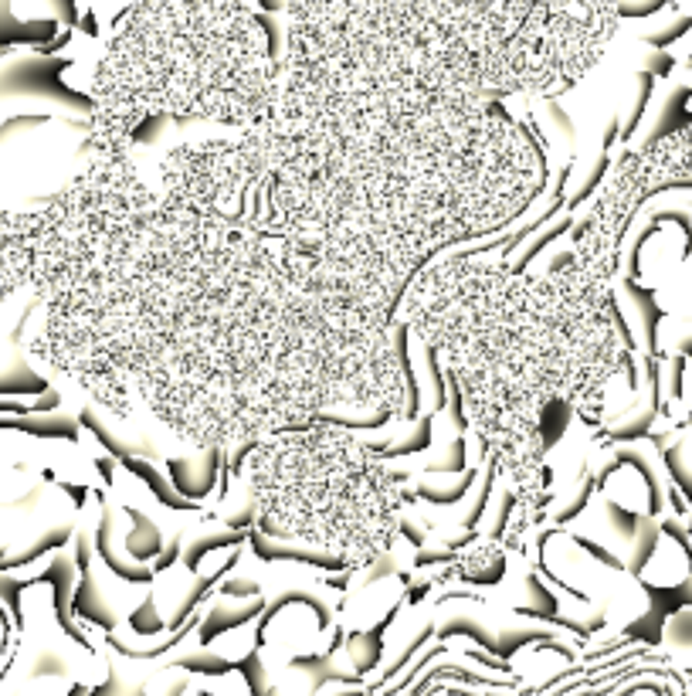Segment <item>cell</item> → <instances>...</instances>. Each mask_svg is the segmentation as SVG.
<instances>
[{"instance_id":"6da1fadb","label":"cell","mask_w":692,"mask_h":696,"mask_svg":"<svg viewBox=\"0 0 692 696\" xmlns=\"http://www.w3.org/2000/svg\"><path fill=\"white\" fill-rule=\"evenodd\" d=\"M17 289L41 306V360L190 449L404 411L397 323L286 241L167 194L136 150L85 153L38 211L0 207V299Z\"/></svg>"},{"instance_id":"7a4b0ae2","label":"cell","mask_w":692,"mask_h":696,"mask_svg":"<svg viewBox=\"0 0 692 696\" xmlns=\"http://www.w3.org/2000/svg\"><path fill=\"white\" fill-rule=\"evenodd\" d=\"M156 184L286 241L397 323L431 262L529 211L546 153L506 102L441 71L380 0H288L265 119L173 147Z\"/></svg>"},{"instance_id":"3957f363","label":"cell","mask_w":692,"mask_h":696,"mask_svg":"<svg viewBox=\"0 0 692 696\" xmlns=\"http://www.w3.org/2000/svg\"><path fill=\"white\" fill-rule=\"evenodd\" d=\"M614 272L577 255L513 269L492 255H445L407 286L397 323L441 360L482 452L537 503L554 424H597L625 367Z\"/></svg>"},{"instance_id":"277c9868","label":"cell","mask_w":692,"mask_h":696,"mask_svg":"<svg viewBox=\"0 0 692 696\" xmlns=\"http://www.w3.org/2000/svg\"><path fill=\"white\" fill-rule=\"evenodd\" d=\"M279 51L252 0H139L92 75L85 153H129L153 119L248 130L275 96Z\"/></svg>"},{"instance_id":"5b68a950","label":"cell","mask_w":692,"mask_h":696,"mask_svg":"<svg viewBox=\"0 0 692 696\" xmlns=\"http://www.w3.org/2000/svg\"><path fill=\"white\" fill-rule=\"evenodd\" d=\"M248 490L262 526L316 547L343 567L384 558L401 537V486L388 462L337 422H309L248 449Z\"/></svg>"}]
</instances>
